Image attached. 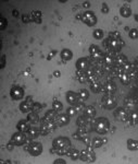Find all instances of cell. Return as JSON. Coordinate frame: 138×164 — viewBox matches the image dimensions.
<instances>
[{
    "instance_id": "6da1fadb",
    "label": "cell",
    "mask_w": 138,
    "mask_h": 164,
    "mask_svg": "<svg viewBox=\"0 0 138 164\" xmlns=\"http://www.w3.org/2000/svg\"><path fill=\"white\" fill-rule=\"evenodd\" d=\"M94 129L100 135H104L110 130V121L106 117H99L94 121Z\"/></svg>"
},
{
    "instance_id": "7a4b0ae2",
    "label": "cell",
    "mask_w": 138,
    "mask_h": 164,
    "mask_svg": "<svg viewBox=\"0 0 138 164\" xmlns=\"http://www.w3.org/2000/svg\"><path fill=\"white\" fill-rule=\"evenodd\" d=\"M52 147L56 150H64L66 152H70L71 141L66 137H58L52 141Z\"/></svg>"
},
{
    "instance_id": "3957f363",
    "label": "cell",
    "mask_w": 138,
    "mask_h": 164,
    "mask_svg": "<svg viewBox=\"0 0 138 164\" xmlns=\"http://www.w3.org/2000/svg\"><path fill=\"white\" fill-rule=\"evenodd\" d=\"M103 45L108 50H112V52H120L122 49V47L124 46V42L122 39H112V38H108L104 39Z\"/></svg>"
},
{
    "instance_id": "277c9868",
    "label": "cell",
    "mask_w": 138,
    "mask_h": 164,
    "mask_svg": "<svg viewBox=\"0 0 138 164\" xmlns=\"http://www.w3.org/2000/svg\"><path fill=\"white\" fill-rule=\"evenodd\" d=\"M81 160L87 163H92L96 160V153L94 152V149L90 147H87L84 150L81 151Z\"/></svg>"
},
{
    "instance_id": "5b68a950",
    "label": "cell",
    "mask_w": 138,
    "mask_h": 164,
    "mask_svg": "<svg viewBox=\"0 0 138 164\" xmlns=\"http://www.w3.org/2000/svg\"><path fill=\"white\" fill-rule=\"evenodd\" d=\"M27 146H29L27 152H29L31 155H33V157H38L39 154H41V152H43V144L40 142L32 141V142H29Z\"/></svg>"
},
{
    "instance_id": "8992f818",
    "label": "cell",
    "mask_w": 138,
    "mask_h": 164,
    "mask_svg": "<svg viewBox=\"0 0 138 164\" xmlns=\"http://www.w3.org/2000/svg\"><path fill=\"white\" fill-rule=\"evenodd\" d=\"M82 21L88 26H94L97 23V17H96L95 12H92V11H85L82 17Z\"/></svg>"
},
{
    "instance_id": "52a82bcc",
    "label": "cell",
    "mask_w": 138,
    "mask_h": 164,
    "mask_svg": "<svg viewBox=\"0 0 138 164\" xmlns=\"http://www.w3.org/2000/svg\"><path fill=\"white\" fill-rule=\"evenodd\" d=\"M26 140H27V138H26L25 132H21V131L15 132L11 137V142L13 143L14 146H23L26 142Z\"/></svg>"
},
{
    "instance_id": "ba28073f",
    "label": "cell",
    "mask_w": 138,
    "mask_h": 164,
    "mask_svg": "<svg viewBox=\"0 0 138 164\" xmlns=\"http://www.w3.org/2000/svg\"><path fill=\"white\" fill-rule=\"evenodd\" d=\"M89 54H90V58L94 59L95 61L102 60V52H101L99 46L94 45V44L90 45L89 46Z\"/></svg>"
},
{
    "instance_id": "9c48e42d",
    "label": "cell",
    "mask_w": 138,
    "mask_h": 164,
    "mask_svg": "<svg viewBox=\"0 0 138 164\" xmlns=\"http://www.w3.org/2000/svg\"><path fill=\"white\" fill-rule=\"evenodd\" d=\"M57 125L54 121H46V120H43L41 121V125H40V132L43 135H48L50 132H52L54 129H56Z\"/></svg>"
},
{
    "instance_id": "30bf717a",
    "label": "cell",
    "mask_w": 138,
    "mask_h": 164,
    "mask_svg": "<svg viewBox=\"0 0 138 164\" xmlns=\"http://www.w3.org/2000/svg\"><path fill=\"white\" fill-rule=\"evenodd\" d=\"M75 67H76V70H77V71L86 72L89 68H90V61H89L88 58L82 57V58H79L77 61H76Z\"/></svg>"
},
{
    "instance_id": "8fae6325",
    "label": "cell",
    "mask_w": 138,
    "mask_h": 164,
    "mask_svg": "<svg viewBox=\"0 0 138 164\" xmlns=\"http://www.w3.org/2000/svg\"><path fill=\"white\" fill-rule=\"evenodd\" d=\"M24 94H25L24 89L19 86H12V89H11V91H10V95H11V97H12V100H15V101L23 99V97H24Z\"/></svg>"
},
{
    "instance_id": "7c38bea8",
    "label": "cell",
    "mask_w": 138,
    "mask_h": 164,
    "mask_svg": "<svg viewBox=\"0 0 138 164\" xmlns=\"http://www.w3.org/2000/svg\"><path fill=\"white\" fill-rule=\"evenodd\" d=\"M101 102H102L103 107H106L108 110H112V108H114L115 105H117L115 99H114L112 95H108V94H104V95H103Z\"/></svg>"
},
{
    "instance_id": "4fadbf2b",
    "label": "cell",
    "mask_w": 138,
    "mask_h": 164,
    "mask_svg": "<svg viewBox=\"0 0 138 164\" xmlns=\"http://www.w3.org/2000/svg\"><path fill=\"white\" fill-rule=\"evenodd\" d=\"M65 99H66V102L69 104H71V105H77L79 103H83L81 100H79V97H78V94H76L75 92L73 91H69L66 92V95H65Z\"/></svg>"
},
{
    "instance_id": "5bb4252c",
    "label": "cell",
    "mask_w": 138,
    "mask_h": 164,
    "mask_svg": "<svg viewBox=\"0 0 138 164\" xmlns=\"http://www.w3.org/2000/svg\"><path fill=\"white\" fill-rule=\"evenodd\" d=\"M33 97H27L25 99L24 102H22L20 104V110H21L22 113H29V112L32 111L33 107Z\"/></svg>"
},
{
    "instance_id": "9a60e30c",
    "label": "cell",
    "mask_w": 138,
    "mask_h": 164,
    "mask_svg": "<svg viewBox=\"0 0 138 164\" xmlns=\"http://www.w3.org/2000/svg\"><path fill=\"white\" fill-rule=\"evenodd\" d=\"M54 123H56V125L59 126V127L65 126L70 123V116L67 114H58L56 119H54Z\"/></svg>"
},
{
    "instance_id": "2e32d148",
    "label": "cell",
    "mask_w": 138,
    "mask_h": 164,
    "mask_svg": "<svg viewBox=\"0 0 138 164\" xmlns=\"http://www.w3.org/2000/svg\"><path fill=\"white\" fill-rule=\"evenodd\" d=\"M114 116L117 118V120H121V121H125L128 119V113L124 108L122 107H119L114 111Z\"/></svg>"
},
{
    "instance_id": "e0dca14e",
    "label": "cell",
    "mask_w": 138,
    "mask_h": 164,
    "mask_svg": "<svg viewBox=\"0 0 138 164\" xmlns=\"http://www.w3.org/2000/svg\"><path fill=\"white\" fill-rule=\"evenodd\" d=\"M102 91L106 93V94H108V95H112V94L117 91V86H115L114 82L108 81L106 84L102 86Z\"/></svg>"
},
{
    "instance_id": "ac0fdd59",
    "label": "cell",
    "mask_w": 138,
    "mask_h": 164,
    "mask_svg": "<svg viewBox=\"0 0 138 164\" xmlns=\"http://www.w3.org/2000/svg\"><path fill=\"white\" fill-rule=\"evenodd\" d=\"M16 128H18L19 131L21 132H27L31 129V123H29L27 119H21V120L16 125Z\"/></svg>"
},
{
    "instance_id": "d6986e66",
    "label": "cell",
    "mask_w": 138,
    "mask_h": 164,
    "mask_svg": "<svg viewBox=\"0 0 138 164\" xmlns=\"http://www.w3.org/2000/svg\"><path fill=\"white\" fill-rule=\"evenodd\" d=\"M108 142L107 138H100V137H95L94 139H92V142H90V148H100L102 147L103 144H106Z\"/></svg>"
},
{
    "instance_id": "ffe728a7",
    "label": "cell",
    "mask_w": 138,
    "mask_h": 164,
    "mask_svg": "<svg viewBox=\"0 0 138 164\" xmlns=\"http://www.w3.org/2000/svg\"><path fill=\"white\" fill-rule=\"evenodd\" d=\"M125 64H127V57L123 55V54H120L115 56V66L117 67H123Z\"/></svg>"
},
{
    "instance_id": "44dd1931",
    "label": "cell",
    "mask_w": 138,
    "mask_h": 164,
    "mask_svg": "<svg viewBox=\"0 0 138 164\" xmlns=\"http://www.w3.org/2000/svg\"><path fill=\"white\" fill-rule=\"evenodd\" d=\"M117 77L120 78V80L122 81V83H124V84H128V83L131 82L132 75H131V73H128V72L121 71L120 73H119V75H117Z\"/></svg>"
},
{
    "instance_id": "7402d4cb",
    "label": "cell",
    "mask_w": 138,
    "mask_h": 164,
    "mask_svg": "<svg viewBox=\"0 0 138 164\" xmlns=\"http://www.w3.org/2000/svg\"><path fill=\"white\" fill-rule=\"evenodd\" d=\"M60 56L64 61H69V60H71L72 57H73V53H72L69 48H64V49L61 50Z\"/></svg>"
},
{
    "instance_id": "603a6c76",
    "label": "cell",
    "mask_w": 138,
    "mask_h": 164,
    "mask_svg": "<svg viewBox=\"0 0 138 164\" xmlns=\"http://www.w3.org/2000/svg\"><path fill=\"white\" fill-rule=\"evenodd\" d=\"M103 62H104L106 66L111 67V66H113L115 64V57L113 55H111V54H107L106 56L103 57Z\"/></svg>"
},
{
    "instance_id": "cb8c5ba5",
    "label": "cell",
    "mask_w": 138,
    "mask_h": 164,
    "mask_svg": "<svg viewBox=\"0 0 138 164\" xmlns=\"http://www.w3.org/2000/svg\"><path fill=\"white\" fill-rule=\"evenodd\" d=\"M83 112H84V116L87 118H92L96 116V110L94 106H86Z\"/></svg>"
},
{
    "instance_id": "d4e9b609",
    "label": "cell",
    "mask_w": 138,
    "mask_h": 164,
    "mask_svg": "<svg viewBox=\"0 0 138 164\" xmlns=\"http://www.w3.org/2000/svg\"><path fill=\"white\" fill-rule=\"evenodd\" d=\"M56 117H57V112H54L52 110V111H48L45 114V116H44L43 120H46V121H54V119H56Z\"/></svg>"
},
{
    "instance_id": "484cf974",
    "label": "cell",
    "mask_w": 138,
    "mask_h": 164,
    "mask_svg": "<svg viewBox=\"0 0 138 164\" xmlns=\"http://www.w3.org/2000/svg\"><path fill=\"white\" fill-rule=\"evenodd\" d=\"M120 15L124 18H129L132 15V9L128 6H123L120 9Z\"/></svg>"
},
{
    "instance_id": "4316f807",
    "label": "cell",
    "mask_w": 138,
    "mask_h": 164,
    "mask_svg": "<svg viewBox=\"0 0 138 164\" xmlns=\"http://www.w3.org/2000/svg\"><path fill=\"white\" fill-rule=\"evenodd\" d=\"M90 90L94 93H99L102 90V86H101V83L99 81L90 82Z\"/></svg>"
},
{
    "instance_id": "83f0119b",
    "label": "cell",
    "mask_w": 138,
    "mask_h": 164,
    "mask_svg": "<svg viewBox=\"0 0 138 164\" xmlns=\"http://www.w3.org/2000/svg\"><path fill=\"white\" fill-rule=\"evenodd\" d=\"M128 120L131 121L132 124H138V113L136 111H131L128 113Z\"/></svg>"
},
{
    "instance_id": "f1b7e54d",
    "label": "cell",
    "mask_w": 138,
    "mask_h": 164,
    "mask_svg": "<svg viewBox=\"0 0 138 164\" xmlns=\"http://www.w3.org/2000/svg\"><path fill=\"white\" fill-rule=\"evenodd\" d=\"M31 15H32V20L33 22H35V23H41V12L40 11H33L32 13H31Z\"/></svg>"
},
{
    "instance_id": "f546056e",
    "label": "cell",
    "mask_w": 138,
    "mask_h": 164,
    "mask_svg": "<svg viewBox=\"0 0 138 164\" xmlns=\"http://www.w3.org/2000/svg\"><path fill=\"white\" fill-rule=\"evenodd\" d=\"M76 78L79 82L84 83L88 80V75H87V72H84V71H77L76 70Z\"/></svg>"
},
{
    "instance_id": "4dcf8cb0",
    "label": "cell",
    "mask_w": 138,
    "mask_h": 164,
    "mask_svg": "<svg viewBox=\"0 0 138 164\" xmlns=\"http://www.w3.org/2000/svg\"><path fill=\"white\" fill-rule=\"evenodd\" d=\"M127 148L128 150H132V151H135V150H138V141L134 139H128L127 142Z\"/></svg>"
},
{
    "instance_id": "1f68e13d",
    "label": "cell",
    "mask_w": 138,
    "mask_h": 164,
    "mask_svg": "<svg viewBox=\"0 0 138 164\" xmlns=\"http://www.w3.org/2000/svg\"><path fill=\"white\" fill-rule=\"evenodd\" d=\"M27 120H29L31 124H37L39 121V116L37 115V113L32 112V113H29V116H27Z\"/></svg>"
},
{
    "instance_id": "d6a6232c",
    "label": "cell",
    "mask_w": 138,
    "mask_h": 164,
    "mask_svg": "<svg viewBox=\"0 0 138 164\" xmlns=\"http://www.w3.org/2000/svg\"><path fill=\"white\" fill-rule=\"evenodd\" d=\"M69 155L71 157L73 161H76L78 159H81V152L76 149H71L70 150V152H69Z\"/></svg>"
},
{
    "instance_id": "836d02e7",
    "label": "cell",
    "mask_w": 138,
    "mask_h": 164,
    "mask_svg": "<svg viewBox=\"0 0 138 164\" xmlns=\"http://www.w3.org/2000/svg\"><path fill=\"white\" fill-rule=\"evenodd\" d=\"M78 94V97H79V100L82 101V102H84V101H86L87 99L89 97V92L87 91L86 89H82L79 90V92L77 93Z\"/></svg>"
},
{
    "instance_id": "e575fe53",
    "label": "cell",
    "mask_w": 138,
    "mask_h": 164,
    "mask_svg": "<svg viewBox=\"0 0 138 164\" xmlns=\"http://www.w3.org/2000/svg\"><path fill=\"white\" fill-rule=\"evenodd\" d=\"M90 118H87L86 116H81V117L77 118V120H76V124H77L78 127H85L87 125V123L89 121Z\"/></svg>"
},
{
    "instance_id": "d590c367",
    "label": "cell",
    "mask_w": 138,
    "mask_h": 164,
    "mask_svg": "<svg viewBox=\"0 0 138 164\" xmlns=\"http://www.w3.org/2000/svg\"><path fill=\"white\" fill-rule=\"evenodd\" d=\"M62 108H63V105H62V103H61L60 101H54L52 103V110L54 112L59 113V112L62 111Z\"/></svg>"
},
{
    "instance_id": "8d00e7d4",
    "label": "cell",
    "mask_w": 138,
    "mask_h": 164,
    "mask_svg": "<svg viewBox=\"0 0 138 164\" xmlns=\"http://www.w3.org/2000/svg\"><path fill=\"white\" fill-rule=\"evenodd\" d=\"M27 134H29L31 138H37L39 136V130L37 128H35V127H31V129L27 131Z\"/></svg>"
},
{
    "instance_id": "74e56055",
    "label": "cell",
    "mask_w": 138,
    "mask_h": 164,
    "mask_svg": "<svg viewBox=\"0 0 138 164\" xmlns=\"http://www.w3.org/2000/svg\"><path fill=\"white\" fill-rule=\"evenodd\" d=\"M92 35H94V37H95L96 39H102L103 37V31L100 29H97L94 31V33H92Z\"/></svg>"
},
{
    "instance_id": "f35d334b",
    "label": "cell",
    "mask_w": 138,
    "mask_h": 164,
    "mask_svg": "<svg viewBox=\"0 0 138 164\" xmlns=\"http://www.w3.org/2000/svg\"><path fill=\"white\" fill-rule=\"evenodd\" d=\"M128 35H129V37L133 39L138 38V29H132L131 31H129V33H128Z\"/></svg>"
},
{
    "instance_id": "ab89813d",
    "label": "cell",
    "mask_w": 138,
    "mask_h": 164,
    "mask_svg": "<svg viewBox=\"0 0 138 164\" xmlns=\"http://www.w3.org/2000/svg\"><path fill=\"white\" fill-rule=\"evenodd\" d=\"M76 113H77V111H76V108L75 107H69L66 110V114L70 116V117H73V116H75L76 115Z\"/></svg>"
},
{
    "instance_id": "60d3db41",
    "label": "cell",
    "mask_w": 138,
    "mask_h": 164,
    "mask_svg": "<svg viewBox=\"0 0 138 164\" xmlns=\"http://www.w3.org/2000/svg\"><path fill=\"white\" fill-rule=\"evenodd\" d=\"M22 21L24 22V23H29V22H32V15H22Z\"/></svg>"
},
{
    "instance_id": "b9f144b4",
    "label": "cell",
    "mask_w": 138,
    "mask_h": 164,
    "mask_svg": "<svg viewBox=\"0 0 138 164\" xmlns=\"http://www.w3.org/2000/svg\"><path fill=\"white\" fill-rule=\"evenodd\" d=\"M109 38H112V39H120L121 38V35L119 32H111L109 34Z\"/></svg>"
},
{
    "instance_id": "7bdbcfd3",
    "label": "cell",
    "mask_w": 138,
    "mask_h": 164,
    "mask_svg": "<svg viewBox=\"0 0 138 164\" xmlns=\"http://www.w3.org/2000/svg\"><path fill=\"white\" fill-rule=\"evenodd\" d=\"M40 110H41V105H40L39 103H37V102H36V103L33 104V107H32V111L33 112L37 113V112L40 111Z\"/></svg>"
},
{
    "instance_id": "ee69618b",
    "label": "cell",
    "mask_w": 138,
    "mask_h": 164,
    "mask_svg": "<svg viewBox=\"0 0 138 164\" xmlns=\"http://www.w3.org/2000/svg\"><path fill=\"white\" fill-rule=\"evenodd\" d=\"M101 12L102 13H108L109 12V7H108L107 4H102V6H101Z\"/></svg>"
},
{
    "instance_id": "f6af8a7d",
    "label": "cell",
    "mask_w": 138,
    "mask_h": 164,
    "mask_svg": "<svg viewBox=\"0 0 138 164\" xmlns=\"http://www.w3.org/2000/svg\"><path fill=\"white\" fill-rule=\"evenodd\" d=\"M52 164H66V162H65V160H63V159H57V160H54L53 161V163Z\"/></svg>"
},
{
    "instance_id": "bcb514c9",
    "label": "cell",
    "mask_w": 138,
    "mask_h": 164,
    "mask_svg": "<svg viewBox=\"0 0 138 164\" xmlns=\"http://www.w3.org/2000/svg\"><path fill=\"white\" fill-rule=\"evenodd\" d=\"M0 23H1V25H0V29L2 30V29H4L6 28V24H7V20L6 19H0Z\"/></svg>"
},
{
    "instance_id": "7dc6e473",
    "label": "cell",
    "mask_w": 138,
    "mask_h": 164,
    "mask_svg": "<svg viewBox=\"0 0 138 164\" xmlns=\"http://www.w3.org/2000/svg\"><path fill=\"white\" fill-rule=\"evenodd\" d=\"M56 54H57V50H52V52H51V53L49 54V55H48V57H47V59H51V58L53 57V56H54V55H56Z\"/></svg>"
},
{
    "instance_id": "c3c4849f",
    "label": "cell",
    "mask_w": 138,
    "mask_h": 164,
    "mask_svg": "<svg viewBox=\"0 0 138 164\" xmlns=\"http://www.w3.org/2000/svg\"><path fill=\"white\" fill-rule=\"evenodd\" d=\"M53 75H54L56 78H59V77L61 75V72H60V71H58V70H56V71L53 72Z\"/></svg>"
},
{
    "instance_id": "681fc988",
    "label": "cell",
    "mask_w": 138,
    "mask_h": 164,
    "mask_svg": "<svg viewBox=\"0 0 138 164\" xmlns=\"http://www.w3.org/2000/svg\"><path fill=\"white\" fill-rule=\"evenodd\" d=\"M83 6H84V8H89L90 7V2L89 1H85V2H83Z\"/></svg>"
},
{
    "instance_id": "f907efd6",
    "label": "cell",
    "mask_w": 138,
    "mask_h": 164,
    "mask_svg": "<svg viewBox=\"0 0 138 164\" xmlns=\"http://www.w3.org/2000/svg\"><path fill=\"white\" fill-rule=\"evenodd\" d=\"M12 15H13V17H15V18H16V17H19V11L18 10H13V11H12Z\"/></svg>"
},
{
    "instance_id": "816d5d0a",
    "label": "cell",
    "mask_w": 138,
    "mask_h": 164,
    "mask_svg": "<svg viewBox=\"0 0 138 164\" xmlns=\"http://www.w3.org/2000/svg\"><path fill=\"white\" fill-rule=\"evenodd\" d=\"M12 146H14V144H13V143H12V142L10 141V143L8 144V149H9V150H12V149H13V148H12Z\"/></svg>"
},
{
    "instance_id": "f5cc1de1",
    "label": "cell",
    "mask_w": 138,
    "mask_h": 164,
    "mask_svg": "<svg viewBox=\"0 0 138 164\" xmlns=\"http://www.w3.org/2000/svg\"><path fill=\"white\" fill-rule=\"evenodd\" d=\"M4 56H2V64H1V68L4 67Z\"/></svg>"
},
{
    "instance_id": "db71d44e",
    "label": "cell",
    "mask_w": 138,
    "mask_h": 164,
    "mask_svg": "<svg viewBox=\"0 0 138 164\" xmlns=\"http://www.w3.org/2000/svg\"><path fill=\"white\" fill-rule=\"evenodd\" d=\"M134 18H135V20H136V21L138 22V15H135V17H134Z\"/></svg>"
},
{
    "instance_id": "11a10c76",
    "label": "cell",
    "mask_w": 138,
    "mask_h": 164,
    "mask_svg": "<svg viewBox=\"0 0 138 164\" xmlns=\"http://www.w3.org/2000/svg\"><path fill=\"white\" fill-rule=\"evenodd\" d=\"M6 164H11V162H10V161H7V162H6Z\"/></svg>"
}]
</instances>
